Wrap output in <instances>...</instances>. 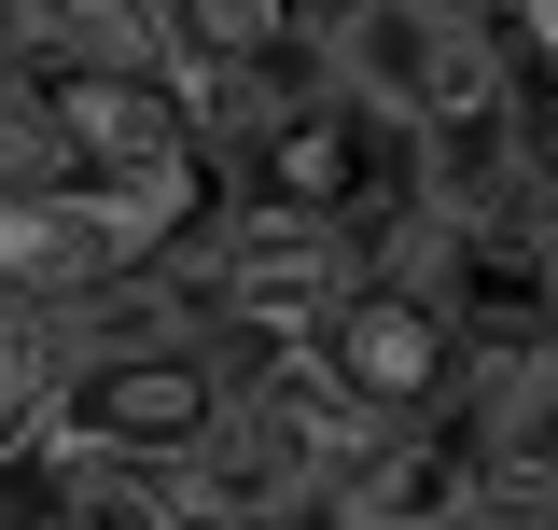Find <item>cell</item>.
<instances>
[{
  "label": "cell",
  "mask_w": 558,
  "mask_h": 530,
  "mask_svg": "<svg viewBox=\"0 0 558 530\" xmlns=\"http://www.w3.org/2000/svg\"><path fill=\"white\" fill-rule=\"evenodd\" d=\"M223 363L182 349V335H98L84 308L57 322V363H43V433L70 461H126V474H196V447L223 433Z\"/></svg>",
  "instance_id": "obj_1"
},
{
  "label": "cell",
  "mask_w": 558,
  "mask_h": 530,
  "mask_svg": "<svg viewBox=\"0 0 558 530\" xmlns=\"http://www.w3.org/2000/svg\"><path fill=\"white\" fill-rule=\"evenodd\" d=\"M196 224L168 196H126V182H0V308H98V293H126L154 265L182 252Z\"/></svg>",
  "instance_id": "obj_2"
},
{
  "label": "cell",
  "mask_w": 558,
  "mask_h": 530,
  "mask_svg": "<svg viewBox=\"0 0 558 530\" xmlns=\"http://www.w3.org/2000/svg\"><path fill=\"white\" fill-rule=\"evenodd\" d=\"M307 363H322V377H336L377 433L447 419V405L475 392V349H461V322H447V293H433V279H405V265H377V252H363V279L322 308Z\"/></svg>",
  "instance_id": "obj_3"
},
{
  "label": "cell",
  "mask_w": 558,
  "mask_h": 530,
  "mask_svg": "<svg viewBox=\"0 0 558 530\" xmlns=\"http://www.w3.org/2000/svg\"><path fill=\"white\" fill-rule=\"evenodd\" d=\"M168 265H182V293H196L209 322L266 335V349H307L322 308L363 279V238H349V224H307V209H238V196H223L209 238L168 252Z\"/></svg>",
  "instance_id": "obj_4"
},
{
  "label": "cell",
  "mask_w": 558,
  "mask_h": 530,
  "mask_svg": "<svg viewBox=\"0 0 558 530\" xmlns=\"http://www.w3.org/2000/svg\"><path fill=\"white\" fill-rule=\"evenodd\" d=\"M0 43L28 84H182L168 0H0Z\"/></svg>",
  "instance_id": "obj_5"
},
{
  "label": "cell",
  "mask_w": 558,
  "mask_h": 530,
  "mask_svg": "<svg viewBox=\"0 0 558 530\" xmlns=\"http://www.w3.org/2000/svg\"><path fill=\"white\" fill-rule=\"evenodd\" d=\"M168 43H182V98L223 112L238 84H279V70L322 43L307 0H168Z\"/></svg>",
  "instance_id": "obj_6"
},
{
  "label": "cell",
  "mask_w": 558,
  "mask_h": 530,
  "mask_svg": "<svg viewBox=\"0 0 558 530\" xmlns=\"http://www.w3.org/2000/svg\"><path fill=\"white\" fill-rule=\"evenodd\" d=\"M57 112H43V84L14 70V43H0V182H57Z\"/></svg>",
  "instance_id": "obj_7"
}]
</instances>
